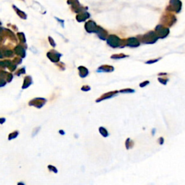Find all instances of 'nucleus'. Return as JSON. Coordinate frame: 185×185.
Returning a JSON list of instances; mask_svg holds the SVG:
<instances>
[{"label":"nucleus","instance_id":"obj_1","mask_svg":"<svg viewBox=\"0 0 185 185\" xmlns=\"http://www.w3.org/2000/svg\"><path fill=\"white\" fill-rule=\"evenodd\" d=\"M137 39L144 44H153L159 39L155 31H149L143 36H137Z\"/></svg>","mask_w":185,"mask_h":185},{"label":"nucleus","instance_id":"obj_2","mask_svg":"<svg viewBox=\"0 0 185 185\" xmlns=\"http://www.w3.org/2000/svg\"><path fill=\"white\" fill-rule=\"evenodd\" d=\"M106 43L108 46L113 49L119 48L121 45V41L122 39H119L116 35H109L106 39Z\"/></svg>","mask_w":185,"mask_h":185},{"label":"nucleus","instance_id":"obj_3","mask_svg":"<svg viewBox=\"0 0 185 185\" xmlns=\"http://www.w3.org/2000/svg\"><path fill=\"white\" fill-rule=\"evenodd\" d=\"M155 32L157 34L158 39H165L168 36L170 31L168 28H166V27L163 26L162 25H158L155 28Z\"/></svg>","mask_w":185,"mask_h":185},{"label":"nucleus","instance_id":"obj_4","mask_svg":"<svg viewBox=\"0 0 185 185\" xmlns=\"http://www.w3.org/2000/svg\"><path fill=\"white\" fill-rule=\"evenodd\" d=\"M118 93H119V91H110V92H105V93L102 95L100 97H99L98 98L96 99V103H99V102H101V101H103V100H107V99H110V98H113V97H114V96H116Z\"/></svg>","mask_w":185,"mask_h":185},{"label":"nucleus","instance_id":"obj_5","mask_svg":"<svg viewBox=\"0 0 185 185\" xmlns=\"http://www.w3.org/2000/svg\"><path fill=\"white\" fill-rule=\"evenodd\" d=\"M140 45V41L137 38L131 37L126 39V46L130 48H137Z\"/></svg>","mask_w":185,"mask_h":185},{"label":"nucleus","instance_id":"obj_6","mask_svg":"<svg viewBox=\"0 0 185 185\" xmlns=\"http://www.w3.org/2000/svg\"><path fill=\"white\" fill-rule=\"evenodd\" d=\"M85 30L89 33H95L97 30L98 25H96V23L92 20H90V21L87 22L86 24L85 25Z\"/></svg>","mask_w":185,"mask_h":185},{"label":"nucleus","instance_id":"obj_7","mask_svg":"<svg viewBox=\"0 0 185 185\" xmlns=\"http://www.w3.org/2000/svg\"><path fill=\"white\" fill-rule=\"evenodd\" d=\"M95 33L97 34L98 37L103 41L106 40L107 37L108 36V32H107L106 30H104L103 28H101V27H100V26H98L97 30L96 31Z\"/></svg>","mask_w":185,"mask_h":185},{"label":"nucleus","instance_id":"obj_8","mask_svg":"<svg viewBox=\"0 0 185 185\" xmlns=\"http://www.w3.org/2000/svg\"><path fill=\"white\" fill-rule=\"evenodd\" d=\"M114 71V67L111 65H101L97 69L96 72L97 73H112Z\"/></svg>","mask_w":185,"mask_h":185},{"label":"nucleus","instance_id":"obj_9","mask_svg":"<svg viewBox=\"0 0 185 185\" xmlns=\"http://www.w3.org/2000/svg\"><path fill=\"white\" fill-rule=\"evenodd\" d=\"M79 70V74H80V76L83 78L84 77H86L87 76L89 75V70L88 69V68H86L85 67L83 66H80L78 67Z\"/></svg>","mask_w":185,"mask_h":185},{"label":"nucleus","instance_id":"obj_10","mask_svg":"<svg viewBox=\"0 0 185 185\" xmlns=\"http://www.w3.org/2000/svg\"><path fill=\"white\" fill-rule=\"evenodd\" d=\"M171 4L173 5V9L176 11V13H179L182 7V4L179 0H171Z\"/></svg>","mask_w":185,"mask_h":185},{"label":"nucleus","instance_id":"obj_11","mask_svg":"<svg viewBox=\"0 0 185 185\" xmlns=\"http://www.w3.org/2000/svg\"><path fill=\"white\" fill-rule=\"evenodd\" d=\"M130 56L126 55V54H113V55L111 56V59H124V58H127Z\"/></svg>","mask_w":185,"mask_h":185},{"label":"nucleus","instance_id":"obj_12","mask_svg":"<svg viewBox=\"0 0 185 185\" xmlns=\"http://www.w3.org/2000/svg\"><path fill=\"white\" fill-rule=\"evenodd\" d=\"M98 131L99 133H100L103 137H108V136H109V133H108V130H107L105 127H103V126H100L98 128Z\"/></svg>","mask_w":185,"mask_h":185},{"label":"nucleus","instance_id":"obj_13","mask_svg":"<svg viewBox=\"0 0 185 185\" xmlns=\"http://www.w3.org/2000/svg\"><path fill=\"white\" fill-rule=\"evenodd\" d=\"M134 141H132L130 137L126 139L125 141V147H126V150H130V148H132L134 146Z\"/></svg>","mask_w":185,"mask_h":185},{"label":"nucleus","instance_id":"obj_14","mask_svg":"<svg viewBox=\"0 0 185 185\" xmlns=\"http://www.w3.org/2000/svg\"><path fill=\"white\" fill-rule=\"evenodd\" d=\"M120 93H134L135 92V90L132 89V88H125V89H122L119 91Z\"/></svg>","mask_w":185,"mask_h":185},{"label":"nucleus","instance_id":"obj_15","mask_svg":"<svg viewBox=\"0 0 185 185\" xmlns=\"http://www.w3.org/2000/svg\"><path fill=\"white\" fill-rule=\"evenodd\" d=\"M158 82L160 83H161L162 85H166L167 83L168 82V78H164V77H158Z\"/></svg>","mask_w":185,"mask_h":185},{"label":"nucleus","instance_id":"obj_16","mask_svg":"<svg viewBox=\"0 0 185 185\" xmlns=\"http://www.w3.org/2000/svg\"><path fill=\"white\" fill-rule=\"evenodd\" d=\"M161 59H162L161 57H159V58H157V59H150V60L145 62V64H146V65H152V64H155V63H156V62H158L159 60H160Z\"/></svg>","mask_w":185,"mask_h":185},{"label":"nucleus","instance_id":"obj_17","mask_svg":"<svg viewBox=\"0 0 185 185\" xmlns=\"http://www.w3.org/2000/svg\"><path fill=\"white\" fill-rule=\"evenodd\" d=\"M150 84V81L149 80H145V81H143V82L140 83V88H145V87H146L147 85H148Z\"/></svg>","mask_w":185,"mask_h":185},{"label":"nucleus","instance_id":"obj_18","mask_svg":"<svg viewBox=\"0 0 185 185\" xmlns=\"http://www.w3.org/2000/svg\"><path fill=\"white\" fill-rule=\"evenodd\" d=\"M81 90H82L83 91L87 92V91H91V86H89V85H84V86H83L82 88H81Z\"/></svg>","mask_w":185,"mask_h":185},{"label":"nucleus","instance_id":"obj_19","mask_svg":"<svg viewBox=\"0 0 185 185\" xmlns=\"http://www.w3.org/2000/svg\"><path fill=\"white\" fill-rule=\"evenodd\" d=\"M158 142H159V145H164V137H159Z\"/></svg>","mask_w":185,"mask_h":185},{"label":"nucleus","instance_id":"obj_20","mask_svg":"<svg viewBox=\"0 0 185 185\" xmlns=\"http://www.w3.org/2000/svg\"><path fill=\"white\" fill-rule=\"evenodd\" d=\"M168 75V73H158V75L164 76V75Z\"/></svg>","mask_w":185,"mask_h":185},{"label":"nucleus","instance_id":"obj_21","mask_svg":"<svg viewBox=\"0 0 185 185\" xmlns=\"http://www.w3.org/2000/svg\"><path fill=\"white\" fill-rule=\"evenodd\" d=\"M156 129H153V130H152V135H155V134H156Z\"/></svg>","mask_w":185,"mask_h":185}]
</instances>
